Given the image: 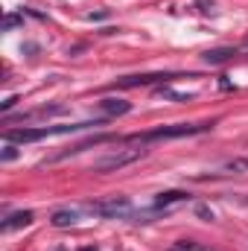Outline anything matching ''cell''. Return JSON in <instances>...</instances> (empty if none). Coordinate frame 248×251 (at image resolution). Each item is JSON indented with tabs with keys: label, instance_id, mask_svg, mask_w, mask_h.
<instances>
[{
	"label": "cell",
	"instance_id": "obj_10",
	"mask_svg": "<svg viewBox=\"0 0 248 251\" xmlns=\"http://www.w3.org/2000/svg\"><path fill=\"white\" fill-rule=\"evenodd\" d=\"M64 105H41V108H35V111H24L18 120L21 123H29V120H44V117H53V114H62Z\"/></svg>",
	"mask_w": 248,
	"mask_h": 251
},
{
	"label": "cell",
	"instance_id": "obj_7",
	"mask_svg": "<svg viewBox=\"0 0 248 251\" xmlns=\"http://www.w3.org/2000/svg\"><path fill=\"white\" fill-rule=\"evenodd\" d=\"M35 222V213L32 210H18V213H12V216H6L3 219V234H9V231H15V228H26V225H32Z\"/></svg>",
	"mask_w": 248,
	"mask_h": 251
},
{
	"label": "cell",
	"instance_id": "obj_3",
	"mask_svg": "<svg viewBox=\"0 0 248 251\" xmlns=\"http://www.w3.org/2000/svg\"><path fill=\"white\" fill-rule=\"evenodd\" d=\"M140 158H146L143 143H140V146H131V149H117V152H111L108 158L97 161V164H94V173H114V170H123V167L140 161Z\"/></svg>",
	"mask_w": 248,
	"mask_h": 251
},
{
	"label": "cell",
	"instance_id": "obj_5",
	"mask_svg": "<svg viewBox=\"0 0 248 251\" xmlns=\"http://www.w3.org/2000/svg\"><path fill=\"white\" fill-rule=\"evenodd\" d=\"M181 73H146V76H123L114 82V88H140V85H155V82H173Z\"/></svg>",
	"mask_w": 248,
	"mask_h": 251
},
{
	"label": "cell",
	"instance_id": "obj_8",
	"mask_svg": "<svg viewBox=\"0 0 248 251\" xmlns=\"http://www.w3.org/2000/svg\"><path fill=\"white\" fill-rule=\"evenodd\" d=\"M97 108H99L105 117H120V114H128V111H131V105H128L125 100H102V102H97Z\"/></svg>",
	"mask_w": 248,
	"mask_h": 251
},
{
	"label": "cell",
	"instance_id": "obj_4",
	"mask_svg": "<svg viewBox=\"0 0 248 251\" xmlns=\"http://www.w3.org/2000/svg\"><path fill=\"white\" fill-rule=\"evenodd\" d=\"M91 210L105 219H120V216L131 213V201H128V196H108V199L91 201Z\"/></svg>",
	"mask_w": 248,
	"mask_h": 251
},
{
	"label": "cell",
	"instance_id": "obj_13",
	"mask_svg": "<svg viewBox=\"0 0 248 251\" xmlns=\"http://www.w3.org/2000/svg\"><path fill=\"white\" fill-rule=\"evenodd\" d=\"M18 152H15V146H6V152H3V161H12Z\"/></svg>",
	"mask_w": 248,
	"mask_h": 251
},
{
	"label": "cell",
	"instance_id": "obj_1",
	"mask_svg": "<svg viewBox=\"0 0 248 251\" xmlns=\"http://www.w3.org/2000/svg\"><path fill=\"white\" fill-rule=\"evenodd\" d=\"M105 120H88V123H70V126H38V128H6V140L9 143H32L41 137H53V134H73L82 128H99Z\"/></svg>",
	"mask_w": 248,
	"mask_h": 251
},
{
	"label": "cell",
	"instance_id": "obj_6",
	"mask_svg": "<svg viewBox=\"0 0 248 251\" xmlns=\"http://www.w3.org/2000/svg\"><path fill=\"white\" fill-rule=\"evenodd\" d=\"M184 201H190V193H184V190H170V193H161L158 199H155V204H152V210L158 213V210H170L173 204H184Z\"/></svg>",
	"mask_w": 248,
	"mask_h": 251
},
{
	"label": "cell",
	"instance_id": "obj_2",
	"mask_svg": "<svg viewBox=\"0 0 248 251\" xmlns=\"http://www.w3.org/2000/svg\"><path fill=\"white\" fill-rule=\"evenodd\" d=\"M213 128V120L207 123H175V126H161V128H152V131H143V134H131V137H120V140H131V143H149V140H167V137H190V134H201Z\"/></svg>",
	"mask_w": 248,
	"mask_h": 251
},
{
	"label": "cell",
	"instance_id": "obj_9",
	"mask_svg": "<svg viewBox=\"0 0 248 251\" xmlns=\"http://www.w3.org/2000/svg\"><path fill=\"white\" fill-rule=\"evenodd\" d=\"M248 173V158H234V161H228V164H222V167H216L210 176H243Z\"/></svg>",
	"mask_w": 248,
	"mask_h": 251
},
{
	"label": "cell",
	"instance_id": "obj_12",
	"mask_svg": "<svg viewBox=\"0 0 248 251\" xmlns=\"http://www.w3.org/2000/svg\"><path fill=\"white\" fill-rule=\"evenodd\" d=\"M231 56H237V50H234V47H222V50H207V53H204V62H207V64H222V62H228Z\"/></svg>",
	"mask_w": 248,
	"mask_h": 251
},
{
	"label": "cell",
	"instance_id": "obj_11",
	"mask_svg": "<svg viewBox=\"0 0 248 251\" xmlns=\"http://www.w3.org/2000/svg\"><path fill=\"white\" fill-rule=\"evenodd\" d=\"M76 210H56L53 216H50V222H53V228H70V225H76Z\"/></svg>",
	"mask_w": 248,
	"mask_h": 251
},
{
	"label": "cell",
	"instance_id": "obj_14",
	"mask_svg": "<svg viewBox=\"0 0 248 251\" xmlns=\"http://www.w3.org/2000/svg\"><path fill=\"white\" fill-rule=\"evenodd\" d=\"M15 102H18V100H15V97H9V100H6V102H3V114H6V111H9V108H12V105H15Z\"/></svg>",
	"mask_w": 248,
	"mask_h": 251
}]
</instances>
